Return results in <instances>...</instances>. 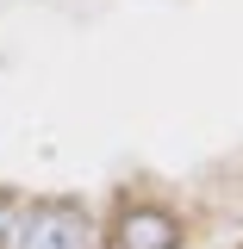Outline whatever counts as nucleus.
<instances>
[{
    "mask_svg": "<svg viewBox=\"0 0 243 249\" xmlns=\"http://www.w3.org/2000/svg\"><path fill=\"white\" fill-rule=\"evenodd\" d=\"M0 249H93V224L62 199H6Z\"/></svg>",
    "mask_w": 243,
    "mask_h": 249,
    "instance_id": "1",
    "label": "nucleus"
},
{
    "mask_svg": "<svg viewBox=\"0 0 243 249\" xmlns=\"http://www.w3.org/2000/svg\"><path fill=\"white\" fill-rule=\"evenodd\" d=\"M175 218L168 212H150V206H137V212L119 218V249H175Z\"/></svg>",
    "mask_w": 243,
    "mask_h": 249,
    "instance_id": "2",
    "label": "nucleus"
}]
</instances>
